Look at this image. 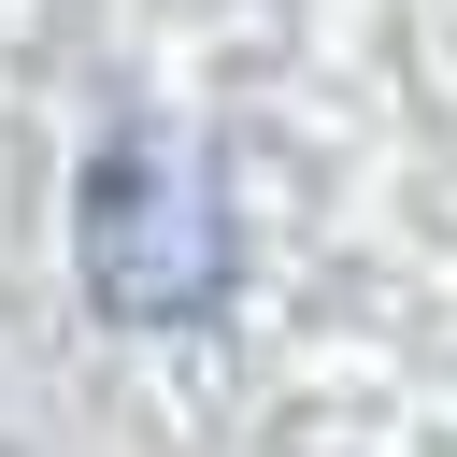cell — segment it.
<instances>
[{
  "instance_id": "6da1fadb",
  "label": "cell",
  "mask_w": 457,
  "mask_h": 457,
  "mask_svg": "<svg viewBox=\"0 0 457 457\" xmlns=\"http://www.w3.org/2000/svg\"><path fill=\"white\" fill-rule=\"evenodd\" d=\"M71 257H86V300L114 328H186L243 286V214H228V157L200 129H114L86 157V200H71Z\"/></svg>"
}]
</instances>
